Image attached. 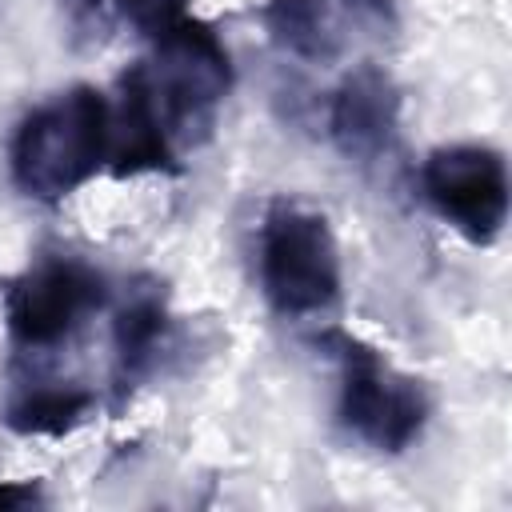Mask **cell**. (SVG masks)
<instances>
[{
	"label": "cell",
	"instance_id": "obj_1",
	"mask_svg": "<svg viewBox=\"0 0 512 512\" xmlns=\"http://www.w3.org/2000/svg\"><path fill=\"white\" fill-rule=\"evenodd\" d=\"M108 124L112 104L92 84H76L36 104L16 124L8 148L12 184L40 204L72 196L108 164Z\"/></svg>",
	"mask_w": 512,
	"mask_h": 512
},
{
	"label": "cell",
	"instance_id": "obj_2",
	"mask_svg": "<svg viewBox=\"0 0 512 512\" xmlns=\"http://www.w3.org/2000/svg\"><path fill=\"white\" fill-rule=\"evenodd\" d=\"M144 36L152 40V64L144 68L168 132L184 140L208 136L216 108L232 88V56L224 40L212 24L192 16L184 0H168L144 24Z\"/></svg>",
	"mask_w": 512,
	"mask_h": 512
},
{
	"label": "cell",
	"instance_id": "obj_3",
	"mask_svg": "<svg viewBox=\"0 0 512 512\" xmlns=\"http://www.w3.org/2000/svg\"><path fill=\"white\" fill-rule=\"evenodd\" d=\"M320 344L340 364V424L376 452L400 456L404 448H412L432 416V396L424 380L392 368L372 344L340 328L324 332Z\"/></svg>",
	"mask_w": 512,
	"mask_h": 512
},
{
	"label": "cell",
	"instance_id": "obj_4",
	"mask_svg": "<svg viewBox=\"0 0 512 512\" xmlns=\"http://www.w3.org/2000/svg\"><path fill=\"white\" fill-rule=\"evenodd\" d=\"M260 288L276 316L300 320L336 308L340 244L324 212L272 200L260 224Z\"/></svg>",
	"mask_w": 512,
	"mask_h": 512
},
{
	"label": "cell",
	"instance_id": "obj_5",
	"mask_svg": "<svg viewBox=\"0 0 512 512\" xmlns=\"http://www.w3.org/2000/svg\"><path fill=\"white\" fill-rule=\"evenodd\" d=\"M424 200L464 240L492 244L508 224V168L488 144H444L420 164Z\"/></svg>",
	"mask_w": 512,
	"mask_h": 512
},
{
	"label": "cell",
	"instance_id": "obj_6",
	"mask_svg": "<svg viewBox=\"0 0 512 512\" xmlns=\"http://www.w3.org/2000/svg\"><path fill=\"white\" fill-rule=\"evenodd\" d=\"M108 284L96 268L72 256H48L12 280L4 316L20 348H56L64 344L96 308H104Z\"/></svg>",
	"mask_w": 512,
	"mask_h": 512
},
{
	"label": "cell",
	"instance_id": "obj_7",
	"mask_svg": "<svg viewBox=\"0 0 512 512\" xmlns=\"http://www.w3.org/2000/svg\"><path fill=\"white\" fill-rule=\"evenodd\" d=\"M396 120H400V88L376 64L352 68L332 92L328 136L356 164H372L392 144Z\"/></svg>",
	"mask_w": 512,
	"mask_h": 512
},
{
	"label": "cell",
	"instance_id": "obj_8",
	"mask_svg": "<svg viewBox=\"0 0 512 512\" xmlns=\"http://www.w3.org/2000/svg\"><path fill=\"white\" fill-rule=\"evenodd\" d=\"M108 168L116 176L172 168V132L164 124V112L144 64H132L120 76V100L108 124Z\"/></svg>",
	"mask_w": 512,
	"mask_h": 512
},
{
	"label": "cell",
	"instance_id": "obj_9",
	"mask_svg": "<svg viewBox=\"0 0 512 512\" xmlns=\"http://www.w3.org/2000/svg\"><path fill=\"white\" fill-rule=\"evenodd\" d=\"M164 328H168L164 292L156 284L132 288L128 300L116 312V324H112V348H116V380H120V388L136 384L156 364Z\"/></svg>",
	"mask_w": 512,
	"mask_h": 512
},
{
	"label": "cell",
	"instance_id": "obj_10",
	"mask_svg": "<svg viewBox=\"0 0 512 512\" xmlns=\"http://www.w3.org/2000/svg\"><path fill=\"white\" fill-rule=\"evenodd\" d=\"M96 396L80 384H28L4 404V424L20 436H64L88 420Z\"/></svg>",
	"mask_w": 512,
	"mask_h": 512
},
{
	"label": "cell",
	"instance_id": "obj_11",
	"mask_svg": "<svg viewBox=\"0 0 512 512\" xmlns=\"http://www.w3.org/2000/svg\"><path fill=\"white\" fill-rule=\"evenodd\" d=\"M264 28L272 44L308 64H332L340 56V36L324 16L320 0H268Z\"/></svg>",
	"mask_w": 512,
	"mask_h": 512
},
{
	"label": "cell",
	"instance_id": "obj_12",
	"mask_svg": "<svg viewBox=\"0 0 512 512\" xmlns=\"http://www.w3.org/2000/svg\"><path fill=\"white\" fill-rule=\"evenodd\" d=\"M348 4V12H352V20H360L364 28H372L376 36H388V32H396V4L392 0H344Z\"/></svg>",
	"mask_w": 512,
	"mask_h": 512
},
{
	"label": "cell",
	"instance_id": "obj_13",
	"mask_svg": "<svg viewBox=\"0 0 512 512\" xmlns=\"http://www.w3.org/2000/svg\"><path fill=\"white\" fill-rule=\"evenodd\" d=\"M40 500H44V492L36 480H4L0 484V512H20V508H32Z\"/></svg>",
	"mask_w": 512,
	"mask_h": 512
},
{
	"label": "cell",
	"instance_id": "obj_14",
	"mask_svg": "<svg viewBox=\"0 0 512 512\" xmlns=\"http://www.w3.org/2000/svg\"><path fill=\"white\" fill-rule=\"evenodd\" d=\"M92 4H96V0H92ZM116 4H120V12H124L136 28H144V24H148V20H152L168 0H116Z\"/></svg>",
	"mask_w": 512,
	"mask_h": 512
}]
</instances>
